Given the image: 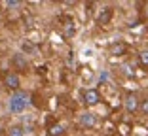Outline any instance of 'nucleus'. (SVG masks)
I'll list each match as a JSON object with an SVG mask.
<instances>
[{
    "instance_id": "obj_1",
    "label": "nucleus",
    "mask_w": 148,
    "mask_h": 136,
    "mask_svg": "<svg viewBox=\"0 0 148 136\" xmlns=\"http://www.w3.org/2000/svg\"><path fill=\"white\" fill-rule=\"evenodd\" d=\"M27 104H29V97H27V93H23V91H15L12 97H10V110H12L13 114H21L27 108Z\"/></svg>"
},
{
    "instance_id": "obj_2",
    "label": "nucleus",
    "mask_w": 148,
    "mask_h": 136,
    "mask_svg": "<svg viewBox=\"0 0 148 136\" xmlns=\"http://www.w3.org/2000/svg\"><path fill=\"white\" fill-rule=\"evenodd\" d=\"M123 104H125L127 112H137V110H139V98H137L133 93L125 97V102H123Z\"/></svg>"
},
{
    "instance_id": "obj_3",
    "label": "nucleus",
    "mask_w": 148,
    "mask_h": 136,
    "mask_svg": "<svg viewBox=\"0 0 148 136\" xmlns=\"http://www.w3.org/2000/svg\"><path fill=\"white\" fill-rule=\"evenodd\" d=\"M110 19H112V9L110 8L99 9V13H97V23H99V25H106Z\"/></svg>"
},
{
    "instance_id": "obj_4",
    "label": "nucleus",
    "mask_w": 148,
    "mask_h": 136,
    "mask_svg": "<svg viewBox=\"0 0 148 136\" xmlns=\"http://www.w3.org/2000/svg\"><path fill=\"white\" fill-rule=\"evenodd\" d=\"M84 100H86L87 106H95L97 102H99V93H97L95 89H87L86 95H84Z\"/></svg>"
},
{
    "instance_id": "obj_5",
    "label": "nucleus",
    "mask_w": 148,
    "mask_h": 136,
    "mask_svg": "<svg viewBox=\"0 0 148 136\" xmlns=\"http://www.w3.org/2000/svg\"><path fill=\"white\" fill-rule=\"evenodd\" d=\"M80 123H82L84 127H93V125L97 123V117L91 112H84V114L80 115Z\"/></svg>"
},
{
    "instance_id": "obj_6",
    "label": "nucleus",
    "mask_w": 148,
    "mask_h": 136,
    "mask_svg": "<svg viewBox=\"0 0 148 136\" xmlns=\"http://www.w3.org/2000/svg\"><path fill=\"white\" fill-rule=\"evenodd\" d=\"M19 83H21V81H19V76L17 74H8V76H6V85H8L10 89L17 91V89H19Z\"/></svg>"
},
{
    "instance_id": "obj_7",
    "label": "nucleus",
    "mask_w": 148,
    "mask_h": 136,
    "mask_svg": "<svg viewBox=\"0 0 148 136\" xmlns=\"http://www.w3.org/2000/svg\"><path fill=\"white\" fill-rule=\"evenodd\" d=\"M13 64L23 70V68H27V66H29V62H27V59L23 57L21 53H15V55H13Z\"/></svg>"
},
{
    "instance_id": "obj_8",
    "label": "nucleus",
    "mask_w": 148,
    "mask_h": 136,
    "mask_svg": "<svg viewBox=\"0 0 148 136\" xmlns=\"http://www.w3.org/2000/svg\"><path fill=\"white\" fill-rule=\"evenodd\" d=\"M23 134H25V129L21 125H13L8 129V136H23Z\"/></svg>"
},
{
    "instance_id": "obj_9",
    "label": "nucleus",
    "mask_w": 148,
    "mask_h": 136,
    "mask_svg": "<svg viewBox=\"0 0 148 136\" xmlns=\"http://www.w3.org/2000/svg\"><path fill=\"white\" fill-rule=\"evenodd\" d=\"M63 132H65V127H63L61 123H57V125H53V127L49 129V136H61Z\"/></svg>"
},
{
    "instance_id": "obj_10",
    "label": "nucleus",
    "mask_w": 148,
    "mask_h": 136,
    "mask_svg": "<svg viewBox=\"0 0 148 136\" xmlns=\"http://www.w3.org/2000/svg\"><path fill=\"white\" fill-rule=\"evenodd\" d=\"M125 53V45L123 44H114L112 45V55H123Z\"/></svg>"
},
{
    "instance_id": "obj_11",
    "label": "nucleus",
    "mask_w": 148,
    "mask_h": 136,
    "mask_svg": "<svg viewBox=\"0 0 148 136\" xmlns=\"http://www.w3.org/2000/svg\"><path fill=\"white\" fill-rule=\"evenodd\" d=\"M139 61H140V64L148 66V51H140L139 53Z\"/></svg>"
},
{
    "instance_id": "obj_12",
    "label": "nucleus",
    "mask_w": 148,
    "mask_h": 136,
    "mask_svg": "<svg viewBox=\"0 0 148 136\" xmlns=\"http://www.w3.org/2000/svg\"><path fill=\"white\" fill-rule=\"evenodd\" d=\"M4 6H6V8H19V2H17V0H6Z\"/></svg>"
},
{
    "instance_id": "obj_13",
    "label": "nucleus",
    "mask_w": 148,
    "mask_h": 136,
    "mask_svg": "<svg viewBox=\"0 0 148 136\" xmlns=\"http://www.w3.org/2000/svg\"><path fill=\"white\" fill-rule=\"evenodd\" d=\"M140 110H143L144 115H148V98H146V100H143V104H140Z\"/></svg>"
},
{
    "instance_id": "obj_14",
    "label": "nucleus",
    "mask_w": 148,
    "mask_h": 136,
    "mask_svg": "<svg viewBox=\"0 0 148 136\" xmlns=\"http://www.w3.org/2000/svg\"><path fill=\"white\" fill-rule=\"evenodd\" d=\"M123 70H125L127 76H133V74H135V72H133V66H131V64H125V66H123Z\"/></svg>"
},
{
    "instance_id": "obj_15",
    "label": "nucleus",
    "mask_w": 148,
    "mask_h": 136,
    "mask_svg": "<svg viewBox=\"0 0 148 136\" xmlns=\"http://www.w3.org/2000/svg\"><path fill=\"white\" fill-rule=\"evenodd\" d=\"M21 47H23V49H25V51H32V49H34V47H32V45H31V44H27V42H25V44H23V45H21Z\"/></svg>"
}]
</instances>
